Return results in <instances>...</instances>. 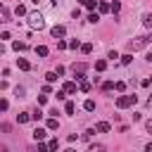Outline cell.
<instances>
[{
    "instance_id": "cell-4",
    "label": "cell",
    "mask_w": 152,
    "mask_h": 152,
    "mask_svg": "<svg viewBox=\"0 0 152 152\" xmlns=\"http://www.w3.org/2000/svg\"><path fill=\"white\" fill-rule=\"evenodd\" d=\"M86 69H88V64H86V62H78V64H74V66H71V71H74V76H76V81H83V78H86V76H83V74H86Z\"/></svg>"
},
{
    "instance_id": "cell-6",
    "label": "cell",
    "mask_w": 152,
    "mask_h": 152,
    "mask_svg": "<svg viewBox=\"0 0 152 152\" xmlns=\"http://www.w3.org/2000/svg\"><path fill=\"white\" fill-rule=\"evenodd\" d=\"M45 135H48V131H45V128H36V131H33V138H36L38 142H43V140H45Z\"/></svg>"
},
{
    "instance_id": "cell-2",
    "label": "cell",
    "mask_w": 152,
    "mask_h": 152,
    "mask_svg": "<svg viewBox=\"0 0 152 152\" xmlns=\"http://www.w3.org/2000/svg\"><path fill=\"white\" fill-rule=\"evenodd\" d=\"M138 102V95L133 93V95H121V97H116V107L119 109H126V107H133Z\"/></svg>"
},
{
    "instance_id": "cell-47",
    "label": "cell",
    "mask_w": 152,
    "mask_h": 152,
    "mask_svg": "<svg viewBox=\"0 0 152 152\" xmlns=\"http://www.w3.org/2000/svg\"><path fill=\"white\" fill-rule=\"evenodd\" d=\"M64 152H76V150H71V147H69V150H64Z\"/></svg>"
},
{
    "instance_id": "cell-33",
    "label": "cell",
    "mask_w": 152,
    "mask_h": 152,
    "mask_svg": "<svg viewBox=\"0 0 152 152\" xmlns=\"http://www.w3.org/2000/svg\"><path fill=\"white\" fill-rule=\"evenodd\" d=\"M24 93H26V90H24V88H21V86H17V88H14V95H17V97H26V95H24Z\"/></svg>"
},
{
    "instance_id": "cell-31",
    "label": "cell",
    "mask_w": 152,
    "mask_h": 152,
    "mask_svg": "<svg viewBox=\"0 0 152 152\" xmlns=\"http://www.w3.org/2000/svg\"><path fill=\"white\" fill-rule=\"evenodd\" d=\"M66 48H69V43H66L64 38H62V40H57V50H66Z\"/></svg>"
},
{
    "instance_id": "cell-42",
    "label": "cell",
    "mask_w": 152,
    "mask_h": 152,
    "mask_svg": "<svg viewBox=\"0 0 152 152\" xmlns=\"http://www.w3.org/2000/svg\"><path fill=\"white\" fill-rule=\"evenodd\" d=\"M145 128H147V133H152V119H147V121H145Z\"/></svg>"
},
{
    "instance_id": "cell-3",
    "label": "cell",
    "mask_w": 152,
    "mask_h": 152,
    "mask_svg": "<svg viewBox=\"0 0 152 152\" xmlns=\"http://www.w3.org/2000/svg\"><path fill=\"white\" fill-rule=\"evenodd\" d=\"M28 24H31L33 28H43V26H45V19H43L40 12H31V14H28Z\"/></svg>"
},
{
    "instance_id": "cell-21",
    "label": "cell",
    "mask_w": 152,
    "mask_h": 152,
    "mask_svg": "<svg viewBox=\"0 0 152 152\" xmlns=\"http://www.w3.org/2000/svg\"><path fill=\"white\" fill-rule=\"evenodd\" d=\"M48 147H50V152H57V147H59V140H57V138H52V140L48 142Z\"/></svg>"
},
{
    "instance_id": "cell-22",
    "label": "cell",
    "mask_w": 152,
    "mask_h": 152,
    "mask_svg": "<svg viewBox=\"0 0 152 152\" xmlns=\"http://www.w3.org/2000/svg\"><path fill=\"white\" fill-rule=\"evenodd\" d=\"M97 10H100V12H112V5H109V2H100Z\"/></svg>"
},
{
    "instance_id": "cell-29",
    "label": "cell",
    "mask_w": 152,
    "mask_h": 152,
    "mask_svg": "<svg viewBox=\"0 0 152 152\" xmlns=\"http://www.w3.org/2000/svg\"><path fill=\"white\" fill-rule=\"evenodd\" d=\"M69 48H71V50H78V48H81L78 38H71V40H69Z\"/></svg>"
},
{
    "instance_id": "cell-23",
    "label": "cell",
    "mask_w": 152,
    "mask_h": 152,
    "mask_svg": "<svg viewBox=\"0 0 152 152\" xmlns=\"http://www.w3.org/2000/svg\"><path fill=\"white\" fill-rule=\"evenodd\" d=\"M81 52H83V55H90V52H93V45H90V43H83V45H81Z\"/></svg>"
},
{
    "instance_id": "cell-32",
    "label": "cell",
    "mask_w": 152,
    "mask_h": 152,
    "mask_svg": "<svg viewBox=\"0 0 152 152\" xmlns=\"http://www.w3.org/2000/svg\"><path fill=\"white\" fill-rule=\"evenodd\" d=\"M131 59H133V57H131V52H126V55H121V64H131Z\"/></svg>"
},
{
    "instance_id": "cell-15",
    "label": "cell",
    "mask_w": 152,
    "mask_h": 152,
    "mask_svg": "<svg viewBox=\"0 0 152 152\" xmlns=\"http://www.w3.org/2000/svg\"><path fill=\"white\" fill-rule=\"evenodd\" d=\"M48 52H50V50H48L45 45H38V48H36V55H38V57H48Z\"/></svg>"
},
{
    "instance_id": "cell-27",
    "label": "cell",
    "mask_w": 152,
    "mask_h": 152,
    "mask_svg": "<svg viewBox=\"0 0 152 152\" xmlns=\"http://www.w3.org/2000/svg\"><path fill=\"white\" fill-rule=\"evenodd\" d=\"M88 152H104V145H100V142H97V145H90Z\"/></svg>"
},
{
    "instance_id": "cell-9",
    "label": "cell",
    "mask_w": 152,
    "mask_h": 152,
    "mask_svg": "<svg viewBox=\"0 0 152 152\" xmlns=\"http://www.w3.org/2000/svg\"><path fill=\"white\" fill-rule=\"evenodd\" d=\"M12 48H14V50H17V52H24V50H26V48H28V45H26V43H24V40H14V43H12Z\"/></svg>"
},
{
    "instance_id": "cell-17",
    "label": "cell",
    "mask_w": 152,
    "mask_h": 152,
    "mask_svg": "<svg viewBox=\"0 0 152 152\" xmlns=\"http://www.w3.org/2000/svg\"><path fill=\"white\" fill-rule=\"evenodd\" d=\"M83 109L86 112H95V100H86L83 102Z\"/></svg>"
},
{
    "instance_id": "cell-38",
    "label": "cell",
    "mask_w": 152,
    "mask_h": 152,
    "mask_svg": "<svg viewBox=\"0 0 152 152\" xmlns=\"http://www.w3.org/2000/svg\"><path fill=\"white\" fill-rule=\"evenodd\" d=\"M107 57H109V59H116V57H119V52H116V50H109V52H107Z\"/></svg>"
},
{
    "instance_id": "cell-34",
    "label": "cell",
    "mask_w": 152,
    "mask_h": 152,
    "mask_svg": "<svg viewBox=\"0 0 152 152\" xmlns=\"http://www.w3.org/2000/svg\"><path fill=\"white\" fill-rule=\"evenodd\" d=\"M93 133H95V128H88V131H86L81 138H83V140H90V138H93Z\"/></svg>"
},
{
    "instance_id": "cell-30",
    "label": "cell",
    "mask_w": 152,
    "mask_h": 152,
    "mask_svg": "<svg viewBox=\"0 0 152 152\" xmlns=\"http://www.w3.org/2000/svg\"><path fill=\"white\" fill-rule=\"evenodd\" d=\"M78 90H81V93H88V90H90V83H88V81H81Z\"/></svg>"
},
{
    "instance_id": "cell-43",
    "label": "cell",
    "mask_w": 152,
    "mask_h": 152,
    "mask_svg": "<svg viewBox=\"0 0 152 152\" xmlns=\"http://www.w3.org/2000/svg\"><path fill=\"white\" fill-rule=\"evenodd\" d=\"M145 59H147V62H152V52H147V55H145Z\"/></svg>"
},
{
    "instance_id": "cell-35",
    "label": "cell",
    "mask_w": 152,
    "mask_h": 152,
    "mask_svg": "<svg viewBox=\"0 0 152 152\" xmlns=\"http://www.w3.org/2000/svg\"><path fill=\"white\" fill-rule=\"evenodd\" d=\"M119 10H121V2H119V0H114V2H112V12H114V14H116V12H119Z\"/></svg>"
},
{
    "instance_id": "cell-39",
    "label": "cell",
    "mask_w": 152,
    "mask_h": 152,
    "mask_svg": "<svg viewBox=\"0 0 152 152\" xmlns=\"http://www.w3.org/2000/svg\"><path fill=\"white\" fill-rule=\"evenodd\" d=\"M50 93H52V88H50V83H45L43 86V95H50Z\"/></svg>"
},
{
    "instance_id": "cell-14",
    "label": "cell",
    "mask_w": 152,
    "mask_h": 152,
    "mask_svg": "<svg viewBox=\"0 0 152 152\" xmlns=\"http://www.w3.org/2000/svg\"><path fill=\"white\" fill-rule=\"evenodd\" d=\"M0 17H2V19H0V21H10V10H7V7H5V5H2V7H0Z\"/></svg>"
},
{
    "instance_id": "cell-24",
    "label": "cell",
    "mask_w": 152,
    "mask_h": 152,
    "mask_svg": "<svg viewBox=\"0 0 152 152\" xmlns=\"http://www.w3.org/2000/svg\"><path fill=\"white\" fill-rule=\"evenodd\" d=\"M57 78H59V76H57L55 71H48V74H45V81H48V83H52V81H57Z\"/></svg>"
},
{
    "instance_id": "cell-7",
    "label": "cell",
    "mask_w": 152,
    "mask_h": 152,
    "mask_svg": "<svg viewBox=\"0 0 152 152\" xmlns=\"http://www.w3.org/2000/svg\"><path fill=\"white\" fill-rule=\"evenodd\" d=\"M17 66H19L21 71H28V69H31V64H28V59H24V57H19V59H17Z\"/></svg>"
},
{
    "instance_id": "cell-20",
    "label": "cell",
    "mask_w": 152,
    "mask_h": 152,
    "mask_svg": "<svg viewBox=\"0 0 152 152\" xmlns=\"http://www.w3.org/2000/svg\"><path fill=\"white\" fill-rule=\"evenodd\" d=\"M114 86H116L114 81H104V83H102V90H104V93H109V90H114Z\"/></svg>"
},
{
    "instance_id": "cell-5",
    "label": "cell",
    "mask_w": 152,
    "mask_h": 152,
    "mask_svg": "<svg viewBox=\"0 0 152 152\" xmlns=\"http://www.w3.org/2000/svg\"><path fill=\"white\" fill-rule=\"evenodd\" d=\"M50 33H52V38H57V40H62V38L66 36V28L57 24V26H52V28H50Z\"/></svg>"
},
{
    "instance_id": "cell-45",
    "label": "cell",
    "mask_w": 152,
    "mask_h": 152,
    "mask_svg": "<svg viewBox=\"0 0 152 152\" xmlns=\"http://www.w3.org/2000/svg\"><path fill=\"white\" fill-rule=\"evenodd\" d=\"M145 152H152V142H150V145H147V147H145Z\"/></svg>"
},
{
    "instance_id": "cell-28",
    "label": "cell",
    "mask_w": 152,
    "mask_h": 152,
    "mask_svg": "<svg viewBox=\"0 0 152 152\" xmlns=\"http://www.w3.org/2000/svg\"><path fill=\"white\" fill-rule=\"evenodd\" d=\"M14 14H17V17H24V14H26V7H24V5H17Z\"/></svg>"
},
{
    "instance_id": "cell-11",
    "label": "cell",
    "mask_w": 152,
    "mask_h": 152,
    "mask_svg": "<svg viewBox=\"0 0 152 152\" xmlns=\"http://www.w3.org/2000/svg\"><path fill=\"white\" fill-rule=\"evenodd\" d=\"M109 128H112V126H109V124H107V121H100V124H97V126H95V131H97V133H107V131H109Z\"/></svg>"
},
{
    "instance_id": "cell-41",
    "label": "cell",
    "mask_w": 152,
    "mask_h": 152,
    "mask_svg": "<svg viewBox=\"0 0 152 152\" xmlns=\"http://www.w3.org/2000/svg\"><path fill=\"white\" fill-rule=\"evenodd\" d=\"M48 102V95H38V104H45Z\"/></svg>"
},
{
    "instance_id": "cell-37",
    "label": "cell",
    "mask_w": 152,
    "mask_h": 152,
    "mask_svg": "<svg viewBox=\"0 0 152 152\" xmlns=\"http://www.w3.org/2000/svg\"><path fill=\"white\" fill-rule=\"evenodd\" d=\"M7 107H10V102L7 100H0V112H7Z\"/></svg>"
},
{
    "instance_id": "cell-19",
    "label": "cell",
    "mask_w": 152,
    "mask_h": 152,
    "mask_svg": "<svg viewBox=\"0 0 152 152\" xmlns=\"http://www.w3.org/2000/svg\"><path fill=\"white\" fill-rule=\"evenodd\" d=\"M86 19H88L90 24H97V21H100V14H97V12H90V14L86 17Z\"/></svg>"
},
{
    "instance_id": "cell-13",
    "label": "cell",
    "mask_w": 152,
    "mask_h": 152,
    "mask_svg": "<svg viewBox=\"0 0 152 152\" xmlns=\"http://www.w3.org/2000/svg\"><path fill=\"white\" fill-rule=\"evenodd\" d=\"M28 152H50V147H48L45 142H38V147H31Z\"/></svg>"
},
{
    "instance_id": "cell-12",
    "label": "cell",
    "mask_w": 152,
    "mask_h": 152,
    "mask_svg": "<svg viewBox=\"0 0 152 152\" xmlns=\"http://www.w3.org/2000/svg\"><path fill=\"white\" fill-rule=\"evenodd\" d=\"M142 26H145V28H152V14H150V12L142 14Z\"/></svg>"
},
{
    "instance_id": "cell-18",
    "label": "cell",
    "mask_w": 152,
    "mask_h": 152,
    "mask_svg": "<svg viewBox=\"0 0 152 152\" xmlns=\"http://www.w3.org/2000/svg\"><path fill=\"white\" fill-rule=\"evenodd\" d=\"M59 128V121L57 119H48V131H57Z\"/></svg>"
},
{
    "instance_id": "cell-10",
    "label": "cell",
    "mask_w": 152,
    "mask_h": 152,
    "mask_svg": "<svg viewBox=\"0 0 152 152\" xmlns=\"http://www.w3.org/2000/svg\"><path fill=\"white\" fill-rule=\"evenodd\" d=\"M17 121H19V124H28V121H31V112H21V114L17 116Z\"/></svg>"
},
{
    "instance_id": "cell-46",
    "label": "cell",
    "mask_w": 152,
    "mask_h": 152,
    "mask_svg": "<svg viewBox=\"0 0 152 152\" xmlns=\"http://www.w3.org/2000/svg\"><path fill=\"white\" fill-rule=\"evenodd\" d=\"M0 152H10V150H7V147H5V145H2V147H0Z\"/></svg>"
},
{
    "instance_id": "cell-36",
    "label": "cell",
    "mask_w": 152,
    "mask_h": 152,
    "mask_svg": "<svg viewBox=\"0 0 152 152\" xmlns=\"http://www.w3.org/2000/svg\"><path fill=\"white\" fill-rule=\"evenodd\" d=\"M114 88H116L119 93H124V90H126V83H124V81H116V86H114Z\"/></svg>"
},
{
    "instance_id": "cell-48",
    "label": "cell",
    "mask_w": 152,
    "mask_h": 152,
    "mask_svg": "<svg viewBox=\"0 0 152 152\" xmlns=\"http://www.w3.org/2000/svg\"><path fill=\"white\" fill-rule=\"evenodd\" d=\"M150 81H152V76H150Z\"/></svg>"
},
{
    "instance_id": "cell-44",
    "label": "cell",
    "mask_w": 152,
    "mask_h": 152,
    "mask_svg": "<svg viewBox=\"0 0 152 152\" xmlns=\"http://www.w3.org/2000/svg\"><path fill=\"white\" fill-rule=\"evenodd\" d=\"M147 107H150V109H152V95H150V97H147Z\"/></svg>"
},
{
    "instance_id": "cell-26",
    "label": "cell",
    "mask_w": 152,
    "mask_h": 152,
    "mask_svg": "<svg viewBox=\"0 0 152 152\" xmlns=\"http://www.w3.org/2000/svg\"><path fill=\"white\" fill-rule=\"evenodd\" d=\"M31 119H33V121H38V119H43V112H40L38 107H36V109L31 112Z\"/></svg>"
},
{
    "instance_id": "cell-8",
    "label": "cell",
    "mask_w": 152,
    "mask_h": 152,
    "mask_svg": "<svg viewBox=\"0 0 152 152\" xmlns=\"http://www.w3.org/2000/svg\"><path fill=\"white\" fill-rule=\"evenodd\" d=\"M62 90H64V93H66V95H74V93H76V83H71V81H66V83H64V88H62Z\"/></svg>"
},
{
    "instance_id": "cell-25",
    "label": "cell",
    "mask_w": 152,
    "mask_h": 152,
    "mask_svg": "<svg viewBox=\"0 0 152 152\" xmlns=\"http://www.w3.org/2000/svg\"><path fill=\"white\" fill-rule=\"evenodd\" d=\"M64 112H66V114H74V112H76V104H74V102H66V104H64Z\"/></svg>"
},
{
    "instance_id": "cell-1",
    "label": "cell",
    "mask_w": 152,
    "mask_h": 152,
    "mask_svg": "<svg viewBox=\"0 0 152 152\" xmlns=\"http://www.w3.org/2000/svg\"><path fill=\"white\" fill-rule=\"evenodd\" d=\"M147 43H152V33H147V36H140V38H133V40H128V52H135V50H142Z\"/></svg>"
},
{
    "instance_id": "cell-40",
    "label": "cell",
    "mask_w": 152,
    "mask_h": 152,
    "mask_svg": "<svg viewBox=\"0 0 152 152\" xmlns=\"http://www.w3.org/2000/svg\"><path fill=\"white\" fill-rule=\"evenodd\" d=\"M55 74H57V76H62V74H64V66H62V64H57V69H55Z\"/></svg>"
},
{
    "instance_id": "cell-16",
    "label": "cell",
    "mask_w": 152,
    "mask_h": 152,
    "mask_svg": "<svg viewBox=\"0 0 152 152\" xmlns=\"http://www.w3.org/2000/svg\"><path fill=\"white\" fill-rule=\"evenodd\" d=\"M107 69V59H97L95 62V71H104Z\"/></svg>"
}]
</instances>
